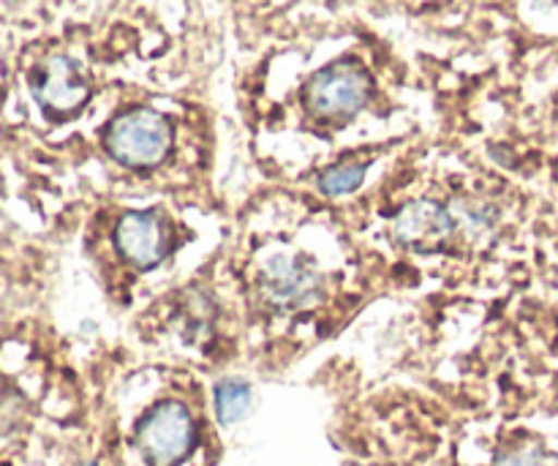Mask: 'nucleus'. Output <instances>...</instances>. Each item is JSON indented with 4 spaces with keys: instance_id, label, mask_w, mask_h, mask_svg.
<instances>
[{
    "instance_id": "nucleus-6",
    "label": "nucleus",
    "mask_w": 558,
    "mask_h": 466,
    "mask_svg": "<svg viewBox=\"0 0 558 466\" xmlns=\"http://www.w3.org/2000/svg\"><path fill=\"white\" fill-rule=\"evenodd\" d=\"M456 216L441 202L434 200L409 202L392 218V235H396L398 243L420 251V254L445 249L447 240L456 235Z\"/></svg>"
},
{
    "instance_id": "nucleus-11",
    "label": "nucleus",
    "mask_w": 558,
    "mask_h": 466,
    "mask_svg": "<svg viewBox=\"0 0 558 466\" xmlns=\"http://www.w3.org/2000/svg\"><path fill=\"white\" fill-rule=\"evenodd\" d=\"M85 466H98V464H93V462H90V464H85Z\"/></svg>"
},
{
    "instance_id": "nucleus-5",
    "label": "nucleus",
    "mask_w": 558,
    "mask_h": 466,
    "mask_svg": "<svg viewBox=\"0 0 558 466\" xmlns=\"http://www.w3.org/2000/svg\"><path fill=\"white\" fill-rule=\"evenodd\" d=\"M256 287L267 303L287 311L311 309L325 298V278L314 267L298 260H287V256L265 262L256 276Z\"/></svg>"
},
{
    "instance_id": "nucleus-8",
    "label": "nucleus",
    "mask_w": 558,
    "mask_h": 466,
    "mask_svg": "<svg viewBox=\"0 0 558 466\" xmlns=\"http://www.w3.org/2000/svg\"><path fill=\"white\" fill-rule=\"evenodd\" d=\"M213 404H216V418L221 426H234L248 418L254 407V391L243 380H221L213 387Z\"/></svg>"
},
{
    "instance_id": "nucleus-7",
    "label": "nucleus",
    "mask_w": 558,
    "mask_h": 466,
    "mask_svg": "<svg viewBox=\"0 0 558 466\" xmlns=\"http://www.w3.org/2000/svg\"><path fill=\"white\" fill-rule=\"evenodd\" d=\"M120 256L140 271L156 267L169 251V227L158 213L131 211L114 227Z\"/></svg>"
},
{
    "instance_id": "nucleus-1",
    "label": "nucleus",
    "mask_w": 558,
    "mask_h": 466,
    "mask_svg": "<svg viewBox=\"0 0 558 466\" xmlns=\"http://www.w3.org/2000/svg\"><path fill=\"white\" fill-rule=\"evenodd\" d=\"M104 145L123 167H156L172 147V126L156 109H131L109 123Z\"/></svg>"
},
{
    "instance_id": "nucleus-3",
    "label": "nucleus",
    "mask_w": 558,
    "mask_h": 466,
    "mask_svg": "<svg viewBox=\"0 0 558 466\" xmlns=\"http://www.w3.org/2000/svg\"><path fill=\"white\" fill-rule=\"evenodd\" d=\"M194 418L180 402H163L136 429L140 451L153 466H178L194 447Z\"/></svg>"
},
{
    "instance_id": "nucleus-2",
    "label": "nucleus",
    "mask_w": 558,
    "mask_h": 466,
    "mask_svg": "<svg viewBox=\"0 0 558 466\" xmlns=\"http://www.w3.org/2000/svg\"><path fill=\"white\" fill-rule=\"evenodd\" d=\"M371 96V76L363 65L341 60L316 71L305 87V104L316 118H352Z\"/></svg>"
},
{
    "instance_id": "nucleus-9",
    "label": "nucleus",
    "mask_w": 558,
    "mask_h": 466,
    "mask_svg": "<svg viewBox=\"0 0 558 466\" xmlns=\"http://www.w3.org/2000/svg\"><path fill=\"white\" fill-rule=\"evenodd\" d=\"M365 180V164H338V167L327 169L325 175L319 178V189L330 196H343L352 194L363 186Z\"/></svg>"
},
{
    "instance_id": "nucleus-10",
    "label": "nucleus",
    "mask_w": 558,
    "mask_h": 466,
    "mask_svg": "<svg viewBox=\"0 0 558 466\" xmlns=\"http://www.w3.org/2000/svg\"><path fill=\"white\" fill-rule=\"evenodd\" d=\"M496 466H543V462L532 456V453H512V456H505Z\"/></svg>"
},
{
    "instance_id": "nucleus-4",
    "label": "nucleus",
    "mask_w": 558,
    "mask_h": 466,
    "mask_svg": "<svg viewBox=\"0 0 558 466\" xmlns=\"http://www.w3.org/2000/svg\"><path fill=\"white\" fill-rule=\"evenodd\" d=\"M31 93L38 107L52 118H69L80 112L90 98V82L85 71L69 55H52L31 74Z\"/></svg>"
}]
</instances>
